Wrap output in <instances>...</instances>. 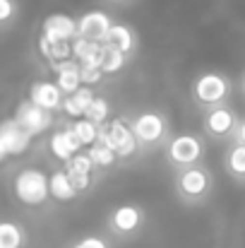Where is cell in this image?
<instances>
[{"label": "cell", "mask_w": 245, "mask_h": 248, "mask_svg": "<svg viewBox=\"0 0 245 248\" xmlns=\"http://www.w3.org/2000/svg\"><path fill=\"white\" fill-rule=\"evenodd\" d=\"M12 118H14L31 138L41 135L43 130H48V128L53 125V111H46V108L36 106L31 99L22 101V104L17 106V111H14Z\"/></svg>", "instance_id": "obj_9"}, {"label": "cell", "mask_w": 245, "mask_h": 248, "mask_svg": "<svg viewBox=\"0 0 245 248\" xmlns=\"http://www.w3.org/2000/svg\"><path fill=\"white\" fill-rule=\"evenodd\" d=\"M39 51L51 65L75 61V41H51L41 34L39 36Z\"/></svg>", "instance_id": "obj_16"}, {"label": "cell", "mask_w": 245, "mask_h": 248, "mask_svg": "<svg viewBox=\"0 0 245 248\" xmlns=\"http://www.w3.org/2000/svg\"><path fill=\"white\" fill-rule=\"evenodd\" d=\"M224 166L229 171L231 178L245 183V145L243 142H233L224 157Z\"/></svg>", "instance_id": "obj_22"}, {"label": "cell", "mask_w": 245, "mask_h": 248, "mask_svg": "<svg viewBox=\"0 0 245 248\" xmlns=\"http://www.w3.org/2000/svg\"><path fill=\"white\" fill-rule=\"evenodd\" d=\"M80 36L82 39H89V41H99V44H106V36L113 27V19L101 12V10H89L84 12L80 19Z\"/></svg>", "instance_id": "obj_12"}, {"label": "cell", "mask_w": 245, "mask_h": 248, "mask_svg": "<svg viewBox=\"0 0 245 248\" xmlns=\"http://www.w3.org/2000/svg\"><path fill=\"white\" fill-rule=\"evenodd\" d=\"M233 142H243V145H245V121H241V125H238V130H236Z\"/></svg>", "instance_id": "obj_31"}, {"label": "cell", "mask_w": 245, "mask_h": 248, "mask_svg": "<svg viewBox=\"0 0 245 248\" xmlns=\"http://www.w3.org/2000/svg\"><path fill=\"white\" fill-rule=\"evenodd\" d=\"M70 128H72V133L77 135V140L82 142V147H91L94 142H99V138H101V128L103 125H99V123H94L91 118H75L72 123H70Z\"/></svg>", "instance_id": "obj_23"}, {"label": "cell", "mask_w": 245, "mask_h": 248, "mask_svg": "<svg viewBox=\"0 0 245 248\" xmlns=\"http://www.w3.org/2000/svg\"><path fill=\"white\" fill-rule=\"evenodd\" d=\"M27 244V232L17 222H2L0 224V248H24Z\"/></svg>", "instance_id": "obj_25"}, {"label": "cell", "mask_w": 245, "mask_h": 248, "mask_svg": "<svg viewBox=\"0 0 245 248\" xmlns=\"http://www.w3.org/2000/svg\"><path fill=\"white\" fill-rule=\"evenodd\" d=\"M130 123L142 150H159L171 140V123L161 111H140Z\"/></svg>", "instance_id": "obj_3"}, {"label": "cell", "mask_w": 245, "mask_h": 248, "mask_svg": "<svg viewBox=\"0 0 245 248\" xmlns=\"http://www.w3.org/2000/svg\"><path fill=\"white\" fill-rule=\"evenodd\" d=\"M106 46H111V48H115V51H120L125 56H132L137 51V34H135L132 27L113 22V27L106 36Z\"/></svg>", "instance_id": "obj_18"}, {"label": "cell", "mask_w": 245, "mask_h": 248, "mask_svg": "<svg viewBox=\"0 0 245 248\" xmlns=\"http://www.w3.org/2000/svg\"><path fill=\"white\" fill-rule=\"evenodd\" d=\"M72 248H111V246H108V241L101 239V236H84V239H80Z\"/></svg>", "instance_id": "obj_29"}, {"label": "cell", "mask_w": 245, "mask_h": 248, "mask_svg": "<svg viewBox=\"0 0 245 248\" xmlns=\"http://www.w3.org/2000/svg\"><path fill=\"white\" fill-rule=\"evenodd\" d=\"M41 34L51 41H75L80 36V22L65 12H53L43 19Z\"/></svg>", "instance_id": "obj_10"}, {"label": "cell", "mask_w": 245, "mask_h": 248, "mask_svg": "<svg viewBox=\"0 0 245 248\" xmlns=\"http://www.w3.org/2000/svg\"><path fill=\"white\" fill-rule=\"evenodd\" d=\"M241 89H243V94H245V73H243V78H241Z\"/></svg>", "instance_id": "obj_32"}, {"label": "cell", "mask_w": 245, "mask_h": 248, "mask_svg": "<svg viewBox=\"0 0 245 248\" xmlns=\"http://www.w3.org/2000/svg\"><path fill=\"white\" fill-rule=\"evenodd\" d=\"M53 73H56V82L63 89V94H75L80 87H84L82 82V65L77 61H68V63H58V65H51Z\"/></svg>", "instance_id": "obj_17"}, {"label": "cell", "mask_w": 245, "mask_h": 248, "mask_svg": "<svg viewBox=\"0 0 245 248\" xmlns=\"http://www.w3.org/2000/svg\"><path fill=\"white\" fill-rule=\"evenodd\" d=\"M238 125H241V121L236 118V111H233L229 104L207 108L204 116H202V130H204V135H207L209 140H214V142L233 140Z\"/></svg>", "instance_id": "obj_6"}, {"label": "cell", "mask_w": 245, "mask_h": 248, "mask_svg": "<svg viewBox=\"0 0 245 248\" xmlns=\"http://www.w3.org/2000/svg\"><path fill=\"white\" fill-rule=\"evenodd\" d=\"M173 186H175V195L185 205L195 207V205L207 202V198L212 195V190H214V173H212V169H207L204 164L187 166V169L175 171Z\"/></svg>", "instance_id": "obj_1"}, {"label": "cell", "mask_w": 245, "mask_h": 248, "mask_svg": "<svg viewBox=\"0 0 245 248\" xmlns=\"http://www.w3.org/2000/svg\"><path fill=\"white\" fill-rule=\"evenodd\" d=\"M202 159H204V140L195 133H178L166 145V162L175 171L202 164Z\"/></svg>", "instance_id": "obj_5"}, {"label": "cell", "mask_w": 245, "mask_h": 248, "mask_svg": "<svg viewBox=\"0 0 245 248\" xmlns=\"http://www.w3.org/2000/svg\"><path fill=\"white\" fill-rule=\"evenodd\" d=\"M111 2H118V5H123V2H130V0H111Z\"/></svg>", "instance_id": "obj_33"}, {"label": "cell", "mask_w": 245, "mask_h": 248, "mask_svg": "<svg viewBox=\"0 0 245 248\" xmlns=\"http://www.w3.org/2000/svg\"><path fill=\"white\" fill-rule=\"evenodd\" d=\"M29 99L46 108V111H63V101H65V94L63 89L58 87V82H48V80H41V82H31L29 87Z\"/></svg>", "instance_id": "obj_13"}, {"label": "cell", "mask_w": 245, "mask_h": 248, "mask_svg": "<svg viewBox=\"0 0 245 248\" xmlns=\"http://www.w3.org/2000/svg\"><path fill=\"white\" fill-rule=\"evenodd\" d=\"M108 116H111V104H108L103 96H94V101H91V106H89V111H86V118H91L94 123L103 125V123L111 121Z\"/></svg>", "instance_id": "obj_27"}, {"label": "cell", "mask_w": 245, "mask_h": 248, "mask_svg": "<svg viewBox=\"0 0 245 248\" xmlns=\"http://www.w3.org/2000/svg\"><path fill=\"white\" fill-rule=\"evenodd\" d=\"M103 51H106V44L89 41V39H82V36L75 39V61L80 65H101Z\"/></svg>", "instance_id": "obj_20"}, {"label": "cell", "mask_w": 245, "mask_h": 248, "mask_svg": "<svg viewBox=\"0 0 245 248\" xmlns=\"http://www.w3.org/2000/svg\"><path fill=\"white\" fill-rule=\"evenodd\" d=\"M103 78H106V73H103L99 65H82V82L86 84V87L99 84Z\"/></svg>", "instance_id": "obj_28"}, {"label": "cell", "mask_w": 245, "mask_h": 248, "mask_svg": "<svg viewBox=\"0 0 245 248\" xmlns=\"http://www.w3.org/2000/svg\"><path fill=\"white\" fill-rule=\"evenodd\" d=\"M12 190L22 205L39 207L51 198V176H46L41 169H24L14 176Z\"/></svg>", "instance_id": "obj_4"}, {"label": "cell", "mask_w": 245, "mask_h": 248, "mask_svg": "<svg viewBox=\"0 0 245 248\" xmlns=\"http://www.w3.org/2000/svg\"><path fill=\"white\" fill-rule=\"evenodd\" d=\"M80 190L72 183V176L68 173V169H58L51 173V198L56 200H72L77 198Z\"/></svg>", "instance_id": "obj_21"}, {"label": "cell", "mask_w": 245, "mask_h": 248, "mask_svg": "<svg viewBox=\"0 0 245 248\" xmlns=\"http://www.w3.org/2000/svg\"><path fill=\"white\" fill-rule=\"evenodd\" d=\"M144 219H147L144 210L140 205H135V202H128V205H118L108 215L106 227H108V232L115 239H132V236H137L142 232Z\"/></svg>", "instance_id": "obj_8"}, {"label": "cell", "mask_w": 245, "mask_h": 248, "mask_svg": "<svg viewBox=\"0 0 245 248\" xmlns=\"http://www.w3.org/2000/svg\"><path fill=\"white\" fill-rule=\"evenodd\" d=\"M31 142V135L14 121V118H7L2 125H0V157L7 159L12 155H22Z\"/></svg>", "instance_id": "obj_11"}, {"label": "cell", "mask_w": 245, "mask_h": 248, "mask_svg": "<svg viewBox=\"0 0 245 248\" xmlns=\"http://www.w3.org/2000/svg\"><path fill=\"white\" fill-rule=\"evenodd\" d=\"M86 152H89V157L94 159L96 169H101V171H106V169H111L115 162H120L118 152H115L106 140H101V138H99V142H94L91 147H86Z\"/></svg>", "instance_id": "obj_24"}, {"label": "cell", "mask_w": 245, "mask_h": 248, "mask_svg": "<svg viewBox=\"0 0 245 248\" xmlns=\"http://www.w3.org/2000/svg\"><path fill=\"white\" fill-rule=\"evenodd\" d=\"M94 96H96L94 89L84 84L75 94H68V96H65V101H63V113L70 116L72 121H75V118H84L86 111H89V106H91V101H94Z\"/></svg>", "instance_id": "obj_19"}, {"label": "cell", "mask_w": 245, "mask_h": 248, "mask_svg": "<svg viewBox=\"0 0 245 248\" xmlns=\"http://www.w3.org/2000/svg\"><path fill=\"white\" fill-rule=\"evenodd\" d=\"M65 169H68V173L72 176V183H75V188H77L80 193H84V190L91 188L96 164H94V159L89 157V152L75 155L70 162H65Z\"/></svg>", "instance_id": "obj_15"}, {"label": "cell", "mask_w": 245, "mask_h": 248, "mask_svg": "<svg viewBox=\"0 0 245 248\" xmlns=\"http://www.w3.org/2000/svg\"><path fill=\"white\" fill-rule=\"evenodd\" d=\"M233 92V82L229 75L219 73V70H209V73H200L192 84H190V96L195 101L197 108L207 111L221 104H229Z\"/></svg>", "instance_id": "obj_2"}, {"label": "cell", "mask_w": 245, "mask_h": 248, "mask_svg": "<svg viewBox=\"0 0 245 248\" xmlns=\"http://www.w3.org/2000/svg\"><path fill=\"white\" fill-rule=\"evenodd\" d=\"M14 10H17L14 0H0V22L10 24V19L14 17Z\"/></svg>", "instance_id": "obj_30"}, {"label": "cell", "mask_w": 245, "mask_h": 248, "mask_svg": "<svg viewBox=\"0 0 245 248\" xmlns=\"http://www.w3.org/2000/svg\"><path fill=\"white\" fill-rule=\"evenodd\" d=\"M128 58H130V56H125V53H120V51H115V48H111V46H106L99 68H101L106 75H115V73H120V70L128 65Z\"/></svg>", "instance_id": "obj_26"}, {"label": "cell", "mask_w": 245, "mask_h": 248, "mask_svg": "<svg viewBox=\"0 0 245 248\" xmlns=\"http://www.w3.org/2000/svg\"><path fill=\"white\" fill-rule=\"evenodd\" d=\"M48 147H51V155H53L58 162H63V164L70 162L75 155H80V150H84L70 125L63 128V130H56V133L51 135V140H48Z\"/></svg>", "instance_id": "obj_14"}, {"label": "cell", "mask_w": 245, "mask_h": 248, "mask_svg": "<svg viewBox=\"0 0 245 248\" xmlns=\"http://www.w3.org/2000/svg\"><path fill=\"white\" fill-rule=\"evenodd\" d=\"M101 140H106V142L118 152L120 159H130V157H135L137 150H142L140 142H137V138H135L132 123H130L125 116H115V118H111L108 123H103V128H101Z\"/></svg>", "instance_id": "obj_7"}]
</instances>
